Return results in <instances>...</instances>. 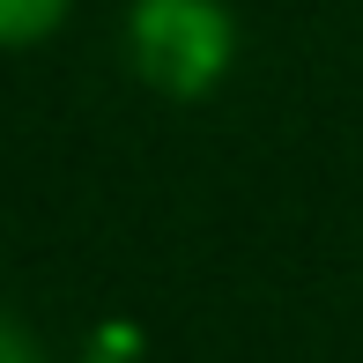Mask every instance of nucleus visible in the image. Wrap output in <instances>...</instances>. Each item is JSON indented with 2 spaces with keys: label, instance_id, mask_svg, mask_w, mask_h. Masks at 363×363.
Here are the masks:
<instances>
[{
  "label": "nucleus",
  "instance_id": "1",
  "mask_svg": "<svg viewBox=\"0 0 363 363\" xmlns=\"http://www.w3.org/2000/svg\"><path fill=\"white\" fill-rule=\"evenodd\" d=\"M126 60L156 96L201 104L238 67L230 0H126Z\"/></svg>",
  "mask_w": 363,
  "mask_h": 363
},
{
  "label": "nucleus",
  "instance_id": "2",
  "mask_svg": "<svg viewBox=\"0 0 363 363\" xmlns=\"http://www.w3.org/2000/svg\"><path fill=\"white\" fill-rule=\"evenodd\" d=\"M74 15V0H0V52H30Z\"/></svg>",
  "mask_w": 363,
  "mask_h": 363
},
{
  "label": "nucleus",
  "instance_id": "3",
  "mask_svg": "<svg viewBox=\"0 0 363 363\" xmlns=\"http://www.w3.org/2000/svg\"><path fill=\"white\" fill-rule=\"evenodd\" d=\"M0 363H45L38 334H30L23 319H8V311H0Z\"/></svg>",
  "mask_w": 363,
  "mask_h": 363
}]
</instances>
